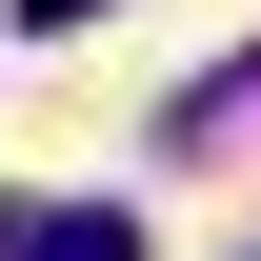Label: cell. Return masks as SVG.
Here are the masks:
<instances>
[{"label":"cell","instance_id":"6da1fadb","mask_svg":"<svg viewBox=\"0 0 261 261\" xmlns=\"http://www.w3.org/2000/svg\"><path fill=\"white\" fill-rule=\"evenodd\" d=\"M0 261H141L121 201H0Z\"/></svg>","mask_w":261,"mask_h":261},{"label":"cell","instance_id":"7a4b0ae2","mask_svg":"<svg viewBox=\"0 0 261 261\" xmlns=\"http://www.w3.org/2000/svg\"><path fill=\"white\" fill-rule=\"evenodd\" d=\"M161 141H181V161H261V61H221V81H201Z\"/></svg>","mask_w":261,"mask_h":261},{"label":"cell","instance_id":"3957f363","mask_svg":"<svg viewBox=\"0 0 261 261\" xmlns=\"http://www.w3.org/2000/svg\"><path fill=\"white\" fill-rule=\"evenodd\" d=\"M20 20H100V0H20Z\"/></svg>","mask_w":261,"mask_h":261}]
</instances>
